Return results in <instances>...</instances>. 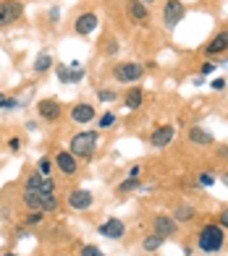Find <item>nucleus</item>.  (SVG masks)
Masks as SVG:
<instances>
[{
  "instance_id": "nucleus-1",
  "label": "nucleus",
  "mask_w": 228,
  "mask_h": 256,
  "mask_svg": "<svg viewBox=\"0 0 228 256\" xmlns=\"http://www.w3.org/2000/svg\"><path fill=\"white\" fill-rule=\"evenodd\" d=\"M223 246H225V230L218 225V222H204V225H199V230H197V248L202 251V254H218V251H223Z\"/></svg>"
},
{
  "instance_id": "nucleus-2",
  "label": "nucleus",
  "mask_w": 228,
  "mask_h": 256,
  "mask_svg": "<svg viewBox=\"0 0 228 256\" xmlns=\"http://www.w3.org/2000/svg\"><path fill=\"white\" fill-rule=\"evenodd\" d=\"M97 142H100L97 131H79V134L71 136V142H68V152H71L76 160H92L95 149H97Z\"/></svg>"
},
{
  "instance_id": "nucleus-3",
  "label": "nucleus",
  "mask_w": 228,
  "mask_h": 256,
  "mask_svg": "<svg viewBox=\"0 0 228 256\" xmlns=\"http://www.w3.org/2000/svg\"><path fill=\"white\" fill-rule=\"evenodd\" d=\"M21 204L29 206L32 212H58L61 199H58V194H34V191H24V194H21Z\"/></svg>"
},
{
  "instance_id": "nucleus-4",
  "label": "nucleus",
  "mask_w": 228,
  "mask_h": 256,
  "mask_svg": "<svg viewBox=\"0 0 228 256\" xmlns=\"http://www.w3.org/2000/svg\"><path fill=\"white\" fill-rule=\"evenodd\" d=\"M113 78L118 81V84H136L142 76H144V66L136 63V60H126V63H113Z\"/></svg>"
},
{
  "instance_id": "nucleus-5",
  "label": "nucleus",
  "mask_w": 228,
  "mask_h": 256,
  "mask_svg": "<svg viewBox=\"0 0 228 256\" xmlns=\"http://www.w3.org/2000/svg\"><path fill=\"white\" fill-rule=\"evenodd\" d=\"M24 16V3L21 0H0V26H11Z\"/></svg>"
},
{
  "instance_id": "nucleus-6",
  "label": "nucleus",
  "mask_w": 228,
  "mask_h": 256,
  "mask_svg": "<svg viewBox=\"0 0 228 256\" xmlns=\"http://www.w3.org/2000/svg\"><path fill=\"white\" fill-rule=\"evenodd\" d=\"M37 115L45 123H58L61 115H63V104L55 97H45V100L37 102Z\"/></svg>"
},
{
  "instance_id": "nucleus-7",
  "label": "nucleus",
  "mask_w": 228,
  "mask_h": 256,
  "mask_svg": "<svg viewBox=\"0 0 228 256\" xmlns=\"http://www.w3.org/2000/svg\"><path fill=\"white\" fill-rule=\"evenodd\" d=\"M53 165L61 170L63 178H74L76 172H79V160H76L71 152H68V149H58V152H55Z\"/></svg>"
},
{
  "instance_id": "nucleus-8",
  "label": "nucleus",
  "mask_w": 228,
  "mask_h": 256,
  "mask_svg": "<svg viewBox=\"0 0 228 256\" xmlns=\"http://www.w3.org/2000/svg\"><path fill=\"white\" fill-rule=\"evenodd\" d=\"M55 180L50 176H40L37 170L32 172V176H27L24 180V191H34V194H55Z\"/></svg>"
},
{
  "instance_id": "nucleus-9",
  "label": "nucleus",
  "mask_w": 228,
  "mask_h": 256,
  "mask_svg": "<svg viewBox=\"0 0 228 256\" xmlns=\"http://www.w3.org/2000/svg\"><path fill=\"white\" fill-rule=\"evenodd\" d=\"M66 202H68V206H71V209H76V212H87V209L95 204V196H92V191H89V188L76 186V188L68 191V199Z\"/></svg>"
},
{
  "instance_id": "nucleus-10",
  "label": "nucleus",
  "mask_w": 228,
  "mask_h": 256,
  "mask_svg": "<svg viewBox=\"0 0 228 256\" xmlns=\"http://www.w3.org/2000/svg\"><path fill=\"white\" fill-rule=\"evenodd\" d=\"M126 10H129V16L136 26H142L147 29L152 24V16H150V6H144L142 0H126Z\"/></svg>"
},
{
  "instance_id": "nucleus-11",
  "label": "nucleus",
  "mask_w": 228,
  "mask_h": 256,
  "mask_svg": "<svg viewBox=\"0 0 228 256\" xmlns=\"http://www.w3.org/2000/svg\"><path fill=\"white\" fill-rule=\"evenodd\" d=\"M68 115H71V120L76 126H87V123H92L97 118V108L92 102H76V104H71Z\"/></svg>"
},
{
  "instance_id": "nucleus-12",
  "label": "nucleus",
  "mask_w": 228,
  "mask_h": 256,
  "mask_svg": "<svg viewBox=\"0 0 228 256\" xmlns=\"http://www.w3.org/2000/svg\"><path fill=\"white\" fill-rule=\"evenodd\" d=\"M176 138V126H170V123H160V126H155L152 128V134H150V146L155 149H165L170 142Z\"/></svg>"
},
{
  "instance_id": "nucleus-13",
  "label": "nucleus",
  "mask_w": 228,
  "mask_h": 256,
  "mask_svg": "<svg viewBox=\"0 0 228 256\" xmlns=\"http://www.w3.org/2000/svg\"><path fill=\"white\" fill-rule=\"evenodd\" d=\"M97 232L102 238H110V240H121L126 236V222H123L121 217H108L105 222H100Z\"/></svg>"
},
{
  "instance_id": "nucleus-14",
  "label": "nucleus",
  "mask_w": 228,
  "mask_h": 256,
  "mask_svg": "<svg viewBox=\"0 0 228 256\" xmlns=\"http://www.w3.org/2000/svg\"><path fill=\"white\" fill-rule=\"evenodd\" d=\"M184 16H186V6L181 0H168V3H163V24L168 29H173Z\"/></svg>"
},
{
  "instance_id": "nucleus-15",
  "label": "nucleus",
  "mask_w": 228,
  "mask_h": 256,
  "mask_svg": "<svg viewBox=\"0 0 228 256\" xmlns=\"http://www.w3.org/2000/svg\"><path fill=\"white\" fill-rule=\"evenodd\" d=\"M152 232L163 238H176L178 236V222L173 220V214H157L152 220Z\"/></svg>"
},
{
  "instance_id": "nucleus-16",
  "label": "nucleus",
  "mask_w": 228,
  "mask_h": 256,
  "mask_svg": "<svg viewBox=\"0 0 228 256\" xmlns=\"http://www.w3.org/2000/svg\"><path fill=\"white\" fill-rule=\"evenodd\" d=\"M97 24H100L97 14H92V10H84V14H79V16L74 18V32L79 34V37H89V34L97 29Z\"/></svg>"
},
{
  "instance_id": "nucleus-17",
  "label": "nucleus",
  "mask_w": 228,
  "mask_h": 256,
  "mask_svg": "<svg viewBox=\"0 0 228 256\" xmlns=\"http://www.w3.org/2000/svg\"><path fill=\"white\" fill-rule=\"evenodd\" d=\"M202 52L207 55V58H215V55H223V52H228V26H223L215 37L204 44L202 48Z\"/></svg>"
},
{
  "instance_id": "nucleus-18",
  "label": "nucleus",
  "mask_w": 228,
  "mask_h": 256,
  "mask_svg": "<svg viewBox=\"0 0 228 256\" xmlns=\"http://www.w3.org/2000/svg\"><path fill=\"white\" fill-rule=\"evenodd\" d=\"M186 138H189V144H194V146H212L215 144V136L202 126H189Z\"/></svg>"
},
{
  "instance_id": "nucleus-19",
  "label": "nucleus",
  "mask_w": 228,
  "mask_h": 256,
  "mask_svg": "<svg viewBox=\"0 0 228 256\" xmlns=\"http://www.w3.org/2000/svg\"><path fill=\"white\" fill-rule=\"evenodd\" d=\"M144 104V89L142 86H129L126 89V94H123V108L136 112Z\"/></svg>"
},
{
  "instance_id": "nucleus-20",
  "label": "nucleus",
  "mask_w": 228,
  "mask_h": 256,
  "mask_svg": "<svg viewBox=\"0 0 228 256\" xmlns=\"http://www.w3.org/2000/svg\"><path fill=\"white\" fill-rule=\"evenodd\" d=\"M84 76L82 66L79 63H71V66H58V78L63 81V84H79Z\"/></svg>"
},
{
  "instance_id": "nucleus-21",
  "label": "nucleus",
  "mask_w": 228,
  "mask_h": 256,
  "mask_svg": "<svg viewBox=\"0 0 228 256\" xmlns=\"http://www.w3.org/2000/svg\"><path fill=\"white\" fill-rule=\"evenodd\" d=\"M163 243H165L163 236H157V232H147V236L142 238V251L144 254H155V251H160Z\"/></svg>"
},
{
  "instance_id": "nucleus-22",
  "label": "nucleus",
  "mask_w": 228,
  "mask_h": 256,
  "mask_svg": "<svg viewBox=\"0 0 228 256\" xmlns=\"http://www.w3.org/2000/svg\"><path fill=\"white\" fill-rule=\"evenodd\" d=\"M194 217H197V206H194V204H178L176 212H173L176 222H191Z\"/></svg>"
},
{
  "instance_id": "nucleus-23",
  "label": "nucleus",
  "mask_w": 228,
  "mask_h": 256,
  "mask_svg": "<svg viewBox=\"0 0 228 256\" xmlns=\"http://www.w3.org/2000/svg\"><path fill=\"white\" fill-rule=\"evenodd\" d=\"M32 68H34V74H48L53 68V58L48 52H42V55H37V60H34Z\"/></svg>"
},
{
  "instance_id": "nucleus-24",
  "label": "nucleus",
  "mask_w": 228,
  "mask_h": 256,
  "mask_svg": "<svg viewBox=\"0 0 228 256\" xmlns=\"http://www.w3.org/2000/svg\"><path fill=\"white\" fill-rule=\"evenodd\" d=\"M16 108H19V100L8 97L6 92H0V110H16Z\"/></svg>"
},
{
  "instance_id": "nucleus-25",
  "label": "nucleus",
  "mask_w": 228,
  "mask_h": 256,
  "mask_svg": "<svg viewBox=\"0 0 228 256\" xmlns=\"http://www.w3.org/2000/svg\"><path fill=\"white\" fill-rule=\"evenodd\" d=\"M131 188H139V183H136V178H126L123 183H118V188H116V194L118 196H126Z\"/></svg>"
},
{
  "instance_id": "nucleus-26",
  "label": "nucleus",
  "mask_w": 228,
  "mask_h": 256,
  "mask_svg": "<svg viewBox=\"0 0 228 256\" xmlns=\"http://www.w3.org/2000/svg\"><path fill=\"white\" fill-rule=\"evenodd\" d=\"M37 172H40V176H50V172H53V160H50V157H40Z\"/></svg>"
},
{
  "instance_id": "nucleus-27",
  "label": "nucleus",
  "mask_w": 228,
  "mask_h": 256,
  "mask_svg": "<svg viewBox=\"0 0 228 256\" xmlns=\"http://www.w3.org/2000/svg\"><path fill=\"white\" fill-rule=\"evenodd\" d=\"M79 254H82V256H105V254H102V251L95 246V243H84V246H82V251H79Z\"/></svg>"
},
{
  "instance_id": "nucleus-28",
  "label": "nucleus",
  "mask_w": 228,
  "mask_h": 256,
  "mask_svg": "<svg viewBox=\"0 0 228 256\" xmlns=\"http://www.w3.org/2000/svg\"><path fill=\"white\" fill-rule=\"evenodd\" d=\"M116 97H118V94H116L113 89H97V100H100V102H113Z\"/></svg>"
},
{
  "instance_id": "nucleus-29",
  "label": "nucleus",
  "mask_w": 228,
  "mask_h": 256,
  "mask_svg": "<svg viewBox=\"0 0 228 256\" xmlns=\"http://www.w3.org/2000/svg\"><path fill=\"white\" fill-rule=\"evenodd\" d=\"M113 123H116V115H113V112H105V115H102V118L97 120V128H110Z\"/></svg>"
},
{
  "instance_id": "nucleus-30",
  "label": "nucleus",
  "mask_w": 228,
  "mask_h": 256,
  "mask_svg": "<svg viewBox=\"0 0 228 256\" xmlns=\"http://www.w3.org/2000/svg\"><path fill=\"white\" fill-rule=\"evenodd\" d=\"M218 225H220V228L228 232V206H223L220 212H218Z\"/></svg>"
},
{
  "instance_id": "nucleus-31",
  "label": "nucleus",
  "mask_w": 228,
  "mask_h": 256,
  "mask_svg": "<svg viewBox=\"0 0 228 256\" xmlns=\"http://www.w3.org/2000/svg\"><path fill=\"white\" fill-rule=\"evenodd\" d=\"M45 220V212H32L29 217H27V225H40Z\"/></svg>"
},
{
  "instance_id": "nucleus-32",
  "label": "nucleus",
  "mask_w": 228,
  "mask_h": 256,
  "mask_svg": "<svg viewBox=\"0 0 228 256\" xmlns=\"http://www.w3.org/2000/svg\"><path fill=\"white\" fill-rule=\"evenodd\" d=\"M102 44H108L105 55H116V52H118V42H116V40H108V42H102Z\"/></svg>"
},
{
  "instance_id": "nucleus-33",
  "label": "nucleus",
  "mask_w": 228,
  "mask_h": 256,
  "mask_svg": "<svg viewBox=\"0 0 228 256\" xmlns=\"http://www.w3.org/2000/svg\"><path fill=\"white\" fill-rule=\"evenodd\" d=\"M199 183L202 186H212L215 183V176H210V172H199Z\"/></svg>"
},
{
  "instance_id": "nucleus-34",
  "label": "nucleus",
  "mask_w": 228,
  "mask_h": 256,
  "mask_svg": "<svg viewBox=\"0 0 228 256\" xmlns=\"http://www.w3.org/2000/svg\"><path fill=\"white\" fill-rule=\"evenodd\" d=\"M215 154H218L220 160H228V144H218L215 146Z\"/></svg>"
},
{
  "instance_id": "nucleus-35",
  "label": "nucleus",
  "mask_w": 228,
  "mask_h": 256,
  "mask_svg": "<svg viewBox=\"0 0 228 256\" xmlns=\"http://www.w3.org/2000/svg\"><path fill=\"white\" fill-rule=\"evenodd\" d=\"M139 176H142V165H131L126 172V178H139Z\"/></svg>"
},
{
  "instance_id": "nucleus-36",
  "label": "nucleus",
  "mask_w": 228,
  "mask_h": 256,
  "mask_svg": "<svg viewBox=\"0 0 228 256\" xmlns=\"http://www.w3.org/2000/svg\"><path fill=\"white\" fill-rule=\"evenodd\" d=\"M212 71H215V63L212 60H204L202 68H199V74H212Z\"/></svg>"
},
{
  "instance_id": "nucleus-37",
  "label": "nucleus",
  "mask_w": 228,
  "mask_h": 256,
  "mask_svg": "<svg viewBox=\"0 0 228 256\" xmlns=\"http://www.w3.org/2000/svg\"><path fill=\"white\" fill-rule=\"evenodd\" d=\"M210 86H212V92H223L225 89V78H215Z\"/></svg>"
},
{
  "instance_id": "nucleus-38",
  "label": "nucleus",
  "mask_w": 228,
  "mask_h": 256,
  "mask_svg": "<svg viewBox=\"0 0 228 256\" xmlns=\"http://www.w3.org/2000/svg\"><path fill=\"white\" fill-rule=\"evenodd\" d=\"M19 146H21V142H19V138L14 136V138L8 142V149H11V152H19Z\"/></svg>"
},
{
  "instance_id": "nucleus-39",
  "label": "nucleus",
  "mask_w": 228,
  "mask_h": 256,
  "mask_svg": "<svg viewBox=\"0 0 228 256\" xmlns=\"http://www.w3.org/2000/svg\"><path fill=\"white\" fill-rule=\"evenodd\" d=\"M0 256H19V254H14V251H3V254H0Z\"/></svg>"
},
{
  "instance_id": "nucleus-40",
  "label": "nucleus",
  "mask_w": 228,
  "mask_h": 256,
  "mask_svg": "<svg viewBox=\"0 0 228 256\" xmlns=\"http://www.w3.org/2000/svg\"><path fill=\"white\" fill-rule=\"evenodd\" d=\"M220 178H223V183L228 186V172H223V176H220Z\"/></svg>"
},
{
  "instance_id": "nucleus-41",
  "label": "nucleus",
  "mask_w": 228,
  "mask_h": 256,
  "mask_svg": "<svg viewBox=\"0 0 228 256\" xmlns=\"http://www.w3.org/2000/svg\"><path fill=\"white\" fill-rule=\"evenodd\" d=\"M142 3H144V6H150V3H157V0H142Z\"/></svg>"
},
{
  "instance_id": "nucleus-42",
  "label": "nucleus",
  "mask_w": 228,
  "mask_h": 256,
  "mask_svg": "<svg viewBox=\"0 0 228 256\" xmlns=\"http://www.w3.org/2000/svg\"><path fill=\"white\" fill-rule=\"evenodd\" d=\"M61 256H66V254H61Z\"/></svg>"
}]
</instances>
